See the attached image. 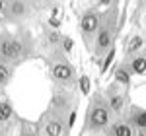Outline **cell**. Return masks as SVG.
Wrapping results in <instances>:
<instances>
[{"mask_svg": "<svg viewBox=\"0 0 146 136\" xmlns=\"http://www.w3.org/2000/svg\"><path fill=\"white\" fill-rule=\"evenodd\" d=\"M107 123H109V111L105 107H101V105L92 107V111H90V126L92 128H103V126H107Z\"/></svg>", "mask_w": 146, "mask_h": 136, "instance_id": "cell-2", "label": "cell"}, {"mask_svg": "<svg viewBox=\"0 0 146 136\" xmlns=\"http://www.w3.org/2000/svg\"><path fill=\"white\" fill-rule=\"evenodd\" d=\"M23 136H35V134H33V132H27V134H23Z\"/></svg>", "mask_w": 146, "mask_h": 136, "instance_id": "cell-21", "label": "cell"}, {"mask_svg": "<svg viewBox=\"0 0 146 136\" xmlns=\"http://www.w3.org/2000/svg\"><path fill=\"white\" fill-rule=\"evenodd\" d=\"M140 45H142V37H135V39L131 41V45L127 47V53H135Z\"/></svg>", "mask_w": 146, "mask_h": 136, "instance_id": "cell-14", "label": "cell"}, {"mask_svg": "<svg viewBox=\"0 0 146 136\" xmlns=\"http://www.w3.org/2000/svg\"><path fill=\"white\" fill-rule=\"evenodd\" d=\"M12 78V70L8 64H4L2 60H0V86H4V84H8Z\"/></svg>", "mask_w": 146, "mask_h": 136, "instance_id": "cell-10", "label": "cell"}, {"mask_svg": "<svg viewBox=\"0 0 146 136\" xmlns=\"http://www.w3.org/2000/svg\"><path fill=\"white\" fill-rule=\"evenodd\" d=\"M136 136H146V134H144V132H140V134H136Z\"/></svg>", "mask_w": 146, "mask_h": 136, "instance_id": "cell-22", "label": "cell"}, {"mask_svg": "<svg viewBox=\"0 0 146 136\" xmlns=\"http://www.w3.org/2000/svg\"><path fill=\"white\" fill-rule=\"evenodd\" d=\"M4 10V2H0V12Z\"/></svg>", "mask_w": 146, "mask_h": 136, "instance_id": "cell-20", "label": "cell"}, {"mask_svg": "<svg viewBox=\"0 0 146 136\" xmlns=\"http://www.w3.org/2000/svg\"><path fill=\"white\" fill-rule=\"evenodd\" d=\"M96 41H98V43H96V51H98V53L105 51L107 47L111 45V31H109V29H101Z\"/></svg>", "mask_w": 146, "mask_h": 136, "instance_id": "cell-5", "label": "cell"}, {"mask_svg": "<svg viewBox=\"0 0 146 136\" xmlns=\"http://www.w3.org/2000/svg\"><path fill=\"white\" fill-rule=\"evenodd\" d=\"M45 136H62V125L58 121H49L45 125Z\"/></svg>", "mask_w": 146, "mask_h": 136, "instance_id": "cell-6", "label": "cell"}, {"mask_svg": "<svg viewBox=\"0 0 146 136\" xmlns=\"http://www.w3.org/2000/svg\"><path fill=\"white\" fill-rule=\"evenodd\" d=\"M113 134L115 136H135V132H133V128L127 123H117L113 126Z\"/></svg>", "mask_w": 146, "mask_h": 136, "instance_id": "cell-8", "label": "cell"}, {"mask_svg": "<svg viewBox=\"0 0 146 136\" xmlns=\"http://www.w3.org/2000/svg\"><path fill=\"white\" fill-rule=\"evenodd\" d=\"M115 80H117V82H121V84H125V86H129V84H131V76H129V72H125L123 68H119V70L115 72Z\"/></svg>", "mask_w": 146, "mask_h": 136, "instance_id": "cell-13", "label": "cell"}, {"mask_svg": "<svg viewBox=\"0 0 146 136\" xmlns=\"http://www.w3.org/2000/svg\"><path fill=\"white\" fill-rule=\"evenodd\" d=\"M88 90H90V80L86 78V76H82V91L88 93Z\"/></svg>", "mask_w": 146, "mask_h": 136, "instance_id": "cell-17", "label": "cell"}, {"mask_svg": "<svg viewBox=\"0 0 146 136\" xmlns=\"http://www.w3.org/2000/svg\"><path fill=\"white\" fill-rule=\"evenodd\" d=\"M22 55V43L14 37L2 35L0 37V57L2 58H18Z\"/></svg>", "mask_w": 146, "mask_h": 136, "instance_id": "cell-1", "label": "cell"}, {"mask_svg": "<svg viewBox=\"0 0 146 136\" xmlns=\"http://www.w3.org/2000/svg\"><path fill=\"white\" fill-rule=\"evenodd\" d=\"M113 57H115V51L111 49V53H107V57H105V62H103V66H101V72H107V68H109V64H111Z\"/></svg>", "mask_w": 146, "mask_h": 136, "instance_id": "cell-16", "label": "cell"}, {"mask_svg": "<svg viewBox=\"0 0 146 136\" xmlns=\"http://www.w3.org/2000/svg\"><path fill=\"white\" fill-rule=\"evenodd\" d=\"M12 113H14V111H12L10 103L8 101H0V123H2V121H8V119L12 117Z\"/></svg>", "mask_w": 146, "mask_h": 136, "instance_id": "cell-11", "label": "cell"}, {"mask_svg": "<svg viewBox=\"0 0 146 136\" xmlns=\"http://www.w3.org/2000/svg\"><path fill=\"white\" fill-rule=\"evenodd\" d=\"M51 76L56 80V82H68V80L74 76V70L68 64H55L53 70H51Z\"/></svg>", "mask_w": 146, "mask_h": 136, "instance_id": "cell-4", "label": "cell"}, {"mask_svg": "<svg viewBox=\"0 0 146 136\" xmlns=\"http://www.w3.org/2000/svg\"><path fill=\"white\" fill-rule=\"evenodd\" d=\"M10 8H12V14H20V16H22L23 12H25V10H23L25 4H23V2H12Z\"/></svg>", "mask_w": 146, "mask_h": 136, "instance_id": "cell-15", "label": "cell"}, {"mask_svg": "<svg viewBox=\"0 0 146 136\" xmlns=\"http://www.w3.org/2000/svg\"><path fill=\"white\" fill-rule=\"evenodd\" d=\"M133 123H135L140 130L146 128V111H138V113L133 115Z\"/></svg>", "mask_w": 146, "mask_h": 136, "instance_id": "cell-12", "label": "cell"}, {"mask_svg": "<svg viewBox=\"0 0 146 136\" xmlns=\"http://www.w3.org/2000/svg\"><path fill=\"white\" fill-rule=\"evenodd\" d=\"M56 39H58V37H56V33H51V43H56Z\"/></svg>", "mask_w": 146, "mask_h": 136, "instance_id": "cell-19", "label": "cell"}, {"mask_svg": "<svg viewBox=\"0 0 146 136\" xmlns=\"http://www.w3.org/2000/svg\"><path fill=\"white\" fill-rule=\"evenodd\" d=\"M109 105H111V111L119 113V111L123 109V105H125V97L119 95V93H113V95H109Z\"/></svg>", "mask_w": 146, "mask_h": 136, "instance_id": "cell-9", "label": "cell"}, {"mask_svg": "<svg viewBox=\"0 0 146 136\" xmlns=\"http://www.w3.org/2000/svg\"><path fill=\"white\" fill-rule=\"evenodd\" d=\"M131 70L135 74H146V57H136L131 62Z\"/></svg>", "mask_w": 146, "mask_h": 136, "instance_id": "cell-7", "label": "cell"}, {"mask_svg": "<svg viewBox=\"0 0 146 136\" xmlns=\"http://www.w3.org/2000/svg\"><path fill=\"white\" fill-rule=\"evenodd\" d=\"M66 41V51H70L72 49V39H64Z\"/></svg>", "mask_w": 146, "mask_h": 136, "instance_id": "cell-18", "label": "cell"}, {"mask_svg": "<svg viewBox=\"0 0 146 136\" xmlns=\"http://www.w3.org/2000/svg\"><path fill=\"white\" fill-rule=\"evenodd\" d=\"M98 27H100V18H98V14L88 12V14H84V16H82V20H80V29H82L86 35L94 33Z\"/></svg>", "mask_w": 146, "mask_h": 136, "instance_id": "cell-3", "label": "cell"}]
</instances>
